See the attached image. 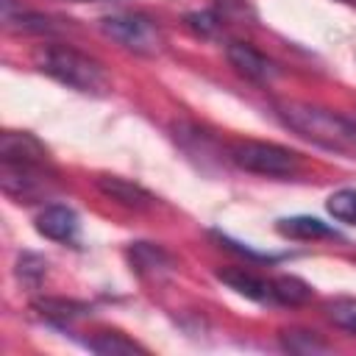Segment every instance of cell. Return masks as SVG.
<instances>
[{"label":"cell","instance_id":"cell-11","mask_svg":"<svg viewBox=\"0 0 356 356\" xmlns=\"http://www.w3.org/2000/svg\"><path fill=\"white\" fill-rule=\"evenodd\" d=\"M128 256H131V264H134L139 273H145V275H147V273L156 275V273L172 267L170 256H167L159 245H150V242H131Z\"/></svg>","mask_w":356,"mask_h":356},{"label":"cell","instance_id":"cell-15","mask_svg":"<svg viewBox=\"0 0 356 356\" xmlns=\"http://www.w3.org/2000/svg\"><path fill=\"white\" fill-rule=\"evenodd\" d=\"M323 312L337 328L356 337V298H331V300H325Z\"/></svg>","mask_w":356,"mask_h":356},{"label":"cell","instance_id":"cell-20","mask_svg":"<svg viewBox=\"0 0 356 356\" xmlns=\"http://www.w3.org/2000/svg\"><path fill=\"white\" fill-rule=\"evenodd\" d=\"M339 3H345V6H356V0H339Z\"/></svg>","mask_w":356,"mask_h":356},{"label":"cell","instance_id":"cell-1","mask_svg":"<svg viewBox=\"0 0 356 356\" xmlns=\"http://www.w3.org/2000/svg\"><path fill=\"white\" fill-rule=\"evenodd\" d=\"M273 111L289 131L300 134L303 139L325 150H337V153L356 150V125L328 108H317L298 100H278L273 103Z\"/></svg>","mask_w":356,"mask_h":356},{"label":"cell","instance_id":"cell-6","mask_svg":"<svg viewBox=\"0 0 356 356\" xmlns=\"http://www.w3.org/2000/svg\"><path fill=\"white\" fill-rule=\"evenodd\" d=\"M0 159L11 167H44L47 164V147L25 131H6L0 136Z\"/></svg>","mask_w":356,"mask_h":356},{"label":"cell","instance_id":"cell-7","mask_svg":"<svg viewBox=\"0 0 356 356\" xmlns=\"http://www.w3.org/2000/svg\"><path fill=\"white\" fill-rule=\"evenodd\" d=\"M36 231L53 242H72L78 236V214L70 206H47L36 214Z\"/></svg>","mask_w":356,"mask_h":356},{"label":"cell","instance_id":"cell-5","mask_svg":"<svg viewBox=\"0 0 356 356\" xmlns=\"http://www.w3.org/2000/svg\"><path fill=\"white\" fill-rule=\"evenodd\" d=\"M225 56H228V64L242 75V78H248V81H253V83H261V86H267V83H273L275 78H278V67H275V61H270L264 53H259L256 47H250V44H245V42H231L228 47H225Z\"/></svg>","mask_w":356,"mask_h":356},{"label":"cell","instance_id":"cell-14","mask_svg":"<svg viewBox=\"0 0 356 356\" xmlns=\"http://www.w3.org/2000/svg\"><path fill=\"white\" fill-rule=\"evenodd\" d=\"M33 312H39L44 320H53V323H70L86 314V306L78 300H64V298H39L33 300Z\"/></svg>","mask_w":356,"mask_h":356},{"label":"cell","instance_id":"cell-8","mask_svg":"<svg viewBox=\"0 0 356 356\" xmlns=\"http://www.w3.org/2000/svg\"><path fill=\"white\" fill-rule=\"evenodd\" d=\"M95 184L106 197H111V200H117L120 206H128V209H150L156 203V197L145 186H139L134 181H125L120 175H97Z\"/></svg>","mask_w":356,"mask_h":356},{"label":"cell","instance_id":"cell-16","mask_svg":"<svg viewBox=\"0 0 356 356\" xmlns=\"http://www.w3.org/2000/svg\"><path fill=\"white\" fill-rule=\"evenodd\" d=\"M89 348L95 350V353H103V356H128V353H145V348L142 345H136L134 339H128V337H122V334H97L92 342H89Z\"/></svg>","mask_w":356,"mask_h":356},{"label":"cell","instance_id":"cell-19","mask_svg":"<svg viewBox=\"0 0 356 356\" xmlns=\"http://www.w3.org/2000/svg\"><path fill=\"white\" fill-rule=\"evenodd\" d=\"M186 25L200 36H211L220 28V19L211 11H195V14H186Z\"/></svg>","mask_w":356,"mask_h":356},{"label":"cell","instance_id":"cell-13","mask_svg":"<svg viewBox=\"0 0 356 356\" xmlns=\"http://www.w3.org/2000/svg\"><path fill=\"white\" fill-rule=\"evenodd\" d=\"M281 345L289 353H300V356H314V353H328V342L320 339L314 331H303V328H286L281 331Z\"/></svg>","mask_w":356,"mask_h":356},{"label":"cell","instance_id":"cell-10","mask_svg":"<svg viewBox=\"0 0 356 356\" xmlns=\"http://www.w3.org/2000/svg\"><path fill=\"white\" fill-rule=\"evenodd\" d=\"M275 231H278L281 236H286V239H300V242L337 239V236H339L331 225H325V222L317 220V217H306V214H300V217H281V220L275 222Z\"/></svg>","mask_w":356,"mask_h":356},{"label":"cell","instance_id":"cell-21","mask_svg":"<svg viewBox=\"0 0 356 356\" xmlns=\"http://www.w3.org/2000/svg\"><path fill=\"white\" fill-rule=\"evenodd\" d=\"M78 3H86V0H78Z\"/></svg>","mask_w":356,"mask_h":356},{"label":"cell","instance_id":"cell-12","mask_svg":"<svg viewBox=\"0 0 356 356\" xmlns=\"http://www.w3.org/2000/svg\"><path fill=\"white\" fill-rule=\"evenodd\" d=\"M270 286H273V300L284 306H300L312 298V286L298 275H278L270 281Z\"/></svg>","mask_w":356,"mask_h":356},{"label":"cell","instance_id":"cell-2","mask_svg":"<svg viewBox=\"0 0 356 356\" xmlns=\"http://www.w3.org/2000/svg\"><path fill=\"white\" fill-rule=\"evenodd\" d=\"M36 67L56 78L58 83L75 89V92H86V95H106L108 92V75L106 70L89 58L86 53L70 47V44H42L36 53Z\"/></svg>","mask_w":356,"mask_h":356},{"label":"cell","instance_id":"cell-4","mask_svg":"<svg viewBox=\"0 0 356 356\" xmlns=\"http://www.w3.org/2000/svg\"><path fill=\"white\" fill-rule=\"evenodd\" d=\"M100 28L106 36H111L114 42H120L122 47L139 56H156L164 44L161 31L145 14H111V17H103Z\"/></svg>","mask_w":356,"mask_h":356},{"label":"cell","instance_id":"cell-18","mask_svg":"<svg viewBox=\"0 0 356 356\" xmlns=\"http://www.w3.org/2000/svg\"><path fill=\"white\" fill-rule=\"evenodd\" d=\"M44 273H47V261L42 259V256H36V253H22L19 259H17V275L25 281V284H39L42 278H44Z\"/></svg>","mask_w":356,"mask_h":356},{"label":"cell","instance_id":"cell-3","mask_svg":"<svg viewBox=\"0 0 356 356\" xmlns=\"http://www.w3.org/2000/svg\"><path fill=\"white\" fill-rule=\"evenodd\" d=\"M228 156L236 167L256 172V175H267V178H289L300 167L298 153L289 147H281L275 142L242 139V142H234L228 147Z\"/></svg>","mask_w":356,"mask_h":356},{"label":"cell","instance_id":"cell-17","mask_svg":"<svg viewBox=\"0 0 356 356\" xmlns=\"http://www.w3.org/2000/svg\"><path fill=\"white\" fill-rule=\"evenodd\" d=\"M328 214L339 222H348V225H356V189H339L328 197L325 203Z\"/></svg>","mask_w":356,"mask_h":356},{"label":"cell","instance_id":"cell-9","mask_svg":"<svg viewBox=\"0 0 356 356\" xmlns=\"http://www.w3.org/2000/svg\"><path fill=\"white\" fill-rule=\"evenodd\" d=\"M217 278H220L222 284H228L234 292H239V295H245V298H250V300H259V303L273 300V286H270V281L253 275V273L245 270V267H225V270H217Z\"/></svg>","mask_w":356,"mask_h":356}]
</instances>
